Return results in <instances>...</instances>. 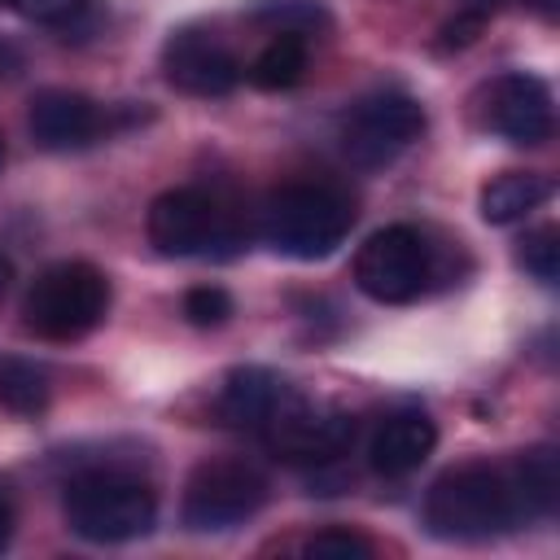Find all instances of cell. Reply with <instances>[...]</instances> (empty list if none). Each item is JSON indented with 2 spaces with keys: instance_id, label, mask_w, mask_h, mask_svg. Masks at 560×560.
Returning a JSON list of instances; mask_svg holds the SVG:
<instances>
[{
  "instance_id": "cell-29",
  "label": "cell",
  "mask_w": 560,
  "mask_h": 560,
  "mask_svg": "<svg viewBox=\"0 0 560 560\" xmlns=\"http://www.w3.org/2000/svg\"><path fill=\"white\" fill-rule=\"evenodd\" d=\"M0 4H9V0H0Z\"/></svg>"
},
{
  "instance_id": "cell-15",
  "label": "cell",
  "mask_w": 560,
  "mask_h": 560,
  "mask_svg": "<svg viewBox=\"0 0 560 560\" xmlns=\"http://www.w3.org/2000/svg\"><path fill=\"white\" fill-rule=\"evenodd\" d=\"M551 192H556L551 175H538V171H503V175H494V179L481 188L477 210H481L486 223L508 228V223L525 219L529 210H538Z\"/></svg>"
},
{
  "instance_id": "cell-1",
  "label": "cell",
  "mask_w": 560,
  "mask_h": 560,
  "mask_svg": "<svg viewBox=\"0 0 560 560\" xmlns=\"http://www.w3.org/2000/svg\"><path fill=\"white\" fill-rule=\"evenodd\" d=\"M529 521L521 481L508 464H459L442 472L424 494V525L446 542H481L499 538Z\"/></svg>"
},
{
  "instance_id": "cell-16",
  "label": "cell",
  "mask_w": 560,
  "mask_h": 560,
  "mask_svg": "<svg viewBox=\"0 0 560 560\" xmlns=\"http://www.w3.org/2000/svg\"><path fill=\"white\" fill-rule=\"evenodd\" d=\"M302 74H306V39L293 35V31H276L249 66V83L262 88V92H284Z\"/></svg>"
},
{
  "instance_id": "cell-26",
  "label": "cell",
  "mask_w": 560,
  "mask_h": 560,
  "mask_svg": "<svg viewBox=\"0 0 560 560\" xmlns=\"http://www.w3.org/2000/svg\"><path fill=\"white\" fill-rule=\"evenodd\" d=\"M521 4L534 9L538 18H556V4H560V0H521Z\"/></svg>"
},
{
  "instance_id": "cell-3",
  "label": "cell",
  "mask_w": 560,
  "mask_h": 560,
  "mask_svg": "<svg viewBox=\"0 0 560 560\" xmlns=\"http://www.w3.org/2000/svg\"><path fill=\"white\" fill-rule=\"evenodd\" d=\"M66 525L83 542H131L144 538L158 525V494L149 481L118 472V468H92L66 486Z\"/></svg>"
},
{
  "instance_id": "cell-9",
  "label": "cell",
  "mask_w": 560,
  "mask_h": 560,
  "mask_svg": "<svg viewBox=\"0 0 560 560\" xmlns=\"http://www.w3.org/2000/svg\"><path fill=\"white\" fill-rule=\"evenodd\" d=\"M162 74L184 96H228L241 83L236 52L206 26H179L162 44Z\"/></svg>"
},
{
  "instance_id": "cell-14",
  "label": "cell",
  "mask_w": 560,
  "mask_h": 560,
  "mask_svg": "<svg viewBox=\"0 0 560 560\" xmlns=\"http://www.w3.org/2000/svg\"><path fill=\"white\" fill-rule=\"evenodd\" d=\"M438 446V424L424 411H389L368 442V464L381 477H407L416 472Z\"/></svg>"
},
{
  "instance_id": "cell-7",
  "label": "cell",
  "mask_w": 560,
  "mask_h": 560,
  "mask_svg": "<svg viewBox=\"0 0 560 560\" xmlns=\"http://www.w3.org/2000/svg\"><path fill=\"white\" fill-rule=\"evenodd\" d=\"M267 503V477L245 459H206L184 486L179 516L192 534H228Z\"/></svg>"
},
{
  "instance_id": "cell-5",
  "label": "cell",
  "mask_w": 560,
  "mask_h": 560,
  "mask_svg": "<svg viewBox=\"0 0 560 560\" xmlns=\"http://www.w3.org/2000/svg\"><path fill=\"white\" fill-rule=\"evenodd\" d=\"M144 232L149 245L166 258H206V254H228L236 249L241 232L232 223V214L223 210V201L206 188H166L162 197H153L149 214H144Z\"/></svg>"
},
{
  "instance_id": "cell-27",
  "label": "cell",
  "mask_w": 560,
  "mask_h": 560,
  "mask_svg": "<svg viewBox=\"0 0 560 560\" xmlns=\"http://www.w3.org/2000/svg\"><path fill=\"white\" fill-rule=\"evenodd\" d=\"M9 280H13V262H9L4 254H0V293L9 289Z\"/></svg>"
},
{
  "instance_id": "cell-11",
  "label": "cell",
  "mask_w": 560,
  "mask_h": 560,
  "mask_svg": "<svg viewBox=\"0 0 560 560\" xmlns=\"http://www.w3.org/2000/svg\"><path fill=\"white\" fill-rule=\"evenodd\" d=\"M481 118L508 144H542L551 136V127H556L551 88L529 70H508L486 88Z\"/></svg>"
},
{
  "instance_id": "cell-12",
  "label": "cell",
  "mask_w": 560,
  "mask_h": 560,
  "mask_svg": "<svg viewBox=\"0 0 560 560\" xmlns=\"http://www.w3.org/2000/svg\"><path fill=\"white\" fill-rule=\"evenodd\" d=\"M26 127H31V140L48 153H70V149H88L92 140H101V131L109 127V114L83 96V92H70V88H48L31 101V114H26Z\"/></svg>"
},
{
  "instance_id": "cell-22",
  "label": "cell",
  "mask_w": 560,
  "mask_h": 560,
  "mask_svg": "<svg viewBox=\"0 0 560 560\" xmlns=\"http://www.w3.org/2000/svg\"><path fill=\"white\" fill-rule=\"evenodd\" d=\"M228 315H232V293L228 289H219V284H192L184 293V319L192 328H219V324H228Z\"/></svg>"
},
{
  "instance_id": "cell-21",
  "label": "cell",
  "mask_w": 560,
  "mask_h": 560,
  "mask_svg": "<svg viewBox=\"0 0 560 560\" xmlns=\"http://www.w3.org/2000/svg\"><path fill=\"white\" fill-rule=\"evenodd\" d=\"M376 547L372 538H363L359 529H319L302 542V556H315V560H368Z\"/></svg>"
},
{
  "instance_id": "cell-20",
  "label": "cell",
  "mask_w": 560,
  "mask_h": 560,
  "mask_svg": "<svg viewBox=\"0 0 560 560\" xmlns=\"http://www.w3.org/2000/svg\"><path fill=\"white\" fill-rule=\"evenodd\" d=\"M254 18L276 26V31H293V35H306L324 22V9L319 0H258L254 4Z\"/></svg>"
},
{
  "instance_id": "cell-4",
  "label": "cell",
  "mask_w": 560,
  "mask_h": 560,
  "mask_svg": "<svg viewBox=\"0 0 560 560\" xmlns=\"http://www.w3.org/2000/svg\"><path fill=\"white\" fill-rule=\"evenodd\" d=\"M105 311H109V280L101 267L79 258L44 267L22 298V319L44 341L88 337L105 319Z\"/></svg>"
},
{
  "instance_id": "cell-2",
  "label": "cell",
  "mask_w": 560,
  "mask_h": 560,
  "mask_svg": "<svg viewBox=\"0 0 560 560\" xmlns=\"http://www.w3.org/2000/svg\"><path fill=\"white\" fill-rule=\"evenodd\" d=\"M354 197L332 184H284L258 214V236L298 262L328 258L354 228Z\"/></svg>"
},
{
  "instance_id": "cell-6",
  "label": "cell",
  "mask_w": 560,
  "mask_h": 560,
  "mask_svg": "<svg viewBox=\"0 0 560 560\" xmlns=\"http://www.w3.org/2000/svg\"><path fill=\"white\" fill-rule=\"evenodd\" d=\"M350 271H354V284L363 298H372L381 306H402L424 293V284L433 276V249L420 228L389 223V228H376L359 245Z\"/></svg>"
},
{
  "instance_id": "cell-28",
  "label": "cell",
  "mask_w": 560,
  "mask_h": 560,
  "mask_svg": "<svg viewBox=\"0 0 560 560\" xmlns=\"http://www.w3.org/2000/svg\"><path fill=\"white\" fill-rule=\"evenodd\" d=\"M0 171H4V136H0Z\"/></svg>"
},
{
  "instance_id": "cell-10",
  "label": "cell",
  "mask_w": 560,
  "mask_h": 560,
  "mask_svg": "<svg viewBox=\"0 0 560 560\" xmlns=\"http://www.w3.org/2000/svg\"><path fill=\"white\" fill-rule=\"evenodd\" d=\"M262 442L289 464H332L354 442V416L337 407H311L306 398H298L262 429Z\"/></svg>"
},
{
  "instance_id": "cell-24",
  "label": "cell",
  "mask_w": 560,
  "mask_h": 560,
  "mask_svg": "<svg viewBox=\"0 0 560 560\" xmlns=\"http://www.w3.org/2000/svg\"><path fill=\"white\" fill-rule=\"evenodd\" d=\"M22 70V48L18 44H9V39H0V83L4 79H13Z\"/></svg>"
},
{
  "instance_id": "cell-17",
  "label": "cell",
  "mask_w": 560,
  "mask_h": 560,
  "mask_svg": "<svg viewBox=\"0 0 560 560\" xmlns=\"http://www.w3.org/2000/svg\"><path fill=\"white\" fill-rule=\"evenodd\" d=\"M512 468H516V481H521L529 521L551 516L556 512V499H560V459H556V451L551 446H529V451L512 455Z\"/></svg>"
},
{
  "instance_id": "cell-8",
  "label": "cell",
  "mask_w": 560,
  "mask_h": 560,
  "mask_svg": "<svg viewBox=\"0 0 560 560\" xmlns=\"http://www.w3.org/2000/svg\"><path fill=\"white\" fill-rule=\"evenodd\" d=\"M420 131H424V109H420L416 96L372 92V96H363L346 109L337 140H341V153L354 166L372 171V166L394 162L402 149H411L420 140Z\"/></svg>"
},
{
  "instance_id": "cell-19",
  "label": "cell",
  "mask_w": 560,
  "mask_h": 560,
  "mask_svg": "<svg viewBox=\"0 0 560 560\" xmlns=\"http://www.w3.org/2000/svg\"><path fill=\"white\" fill-rule=\"evenodd\" d=\"M516 267H525L538 284H556L560 276V232L556 228H534L516 241Z\"/></svg>"
},
{
  "instance_id": "cell-25",
  "label": "cell",
  "mask_w": 560,
  "mask_h": 560,
  "mask_svg": "<svg viewBox=\"0 0 560 560\" xmlns=\"http://www.w3.org/2000/svg\"><path fill=\"white\" fill-rule=\"evenodd\" d=\"M9 538H13V508H9V499L0 494V551L9 547Z\"/></svg>"
},
{
  "instance_id": "cell-18",
  "label": "cell",
  "mask_w": 560,
  "mask_h": 560,
  "mask_svg": "<svg viewBox=\"0 0 560 560\" xmlns=\"http://www.w3.org/2000/svg\"><path fill=\"white\" fill-rule=\"evenodd\" d=\"M48 372L31 359L18 354H0V407L13 416H39L48 407Z\"/></svg>"
},
{
  "instance_id": "cell-13",
  "label": "cell",
  "mask_w": 560,
  "mask_h": 560,
  "mask_svg": "<svg viewBox=\"0 0 560 560\" xmlns=\"http://www.w3.org/2000/svg\"><path fill=\"white\" fill-rule=\"evenodd\" d=\"M302 394L271 368H258V363H245V368H232L219 385V398H214V411L228 429H249V433H262L280 411H289Z\"/></svg>"
},
{
  "instance_id": "cell-23",
  "label": "cell",
  "mask_w": 560,
  "mask_h": 560,
  "mask_svg": "<svg viewBox=\"0 0 560 560\" xmlns=\"http://www.w3.org/2000/svg\"><path fill=\"white\" fill-rule=\"evenodd\" d=\"M26 22H44V26H61L74 13H83L88 0H9Z\"/></svg>"
}]
</instances>
